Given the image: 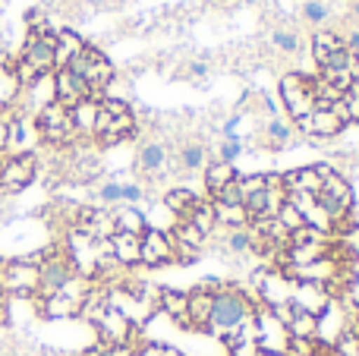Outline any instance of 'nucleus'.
Listing matches in <instances>:
<instances>
[{"label": "nucleus", "instance_id": "obj_1", "mask_svg": "<svg viewBox=\"0 0 359 356\" xmlns=\"http://www.w3.org/2000/svg\"><path fill=\"white\" fill-rule=\"evenodd\" d=\"M255 315V303L243 294L233 284H217L215 290V303H211V315H208V328L205 331L217 334V338H227L236 328H243L246 322H252Z\"/></svg>", "mask_w": 359, "mask_h": 356}, {"label": "nucleus", "instance_id": "obj_2", "mask_svg": "<svg viewBox=\"0 0 359 356\" xmlns=\"http://www.w3.org/2000/svg\"><path fill=\"white\" fill-rule=\"evenodd\" d=\"M136 132V114L126 101L120 98H111L104 95L101 98V111H98V123H95V142L101 149H111V145H120Z\"/></svg>", "mask_w": 359, "mask_h": 356}, {"label": "nucleus", "instance_id": "obj_3", "mask_svg": "<svg viewBox=\"0 0 359 356\" xmlns=\"http://www.w3.org/2000/svg\"><path fill=\"white\" fill-rule=\"evenodd\" d=\"M32 120H35L38 139H41L44 145H50V149H73V145L79 142V132H76V126H73L69 107H63L60 101L44 104Z\"/></svg>", "mask_w": 359, "mask_h": 356}, {"label": "nucleus", "instance_id": "obj_4", "mask_svg": "<svg viewBox=\"0 0 359 356\" xmlns=\"http://www.w3.org/2000/svg\"><path fill=\"white\" fill-rule=\"evenodd\" d=\"M67 69H73V73L88 85V95L98 98V101L104 98L107 85H111V79H114V63L107 60L95 44H86V48L79 50V57H76Z\"/></svg>", "mask_w": 359, "mask_h": 356}, {"label": "nucleus", "instance_id": "obj_5", "mask_svg": "<svg viewBox=\"0 0 359 356\" xmlns=\"http://www.w3.org/2000/svg\"><path fill=\"white\" fill-rule=\"evenodd\" d=\"M0 294L4 296H38V265L25 259L0 262Z\"/></svg>", "mask_w": 359, "mask_h": 356}, {"label": "nucleus", "instance_id": "obj_6", "mask_svg": "<svg viewBox=\"0 0 359 356\" xmlns=\"http://www.w3.org/2000/svg\"><path fill=\"white\" fill-rule=\"evenodd\" d=\"M280 101H284L287 114L293 123H299L303 117H309L316 111V92H312V79L303 73H284L280 76Z\"/></svg>", "mask_w": 359, "mask_h": 356}, {"label": "nucleus", "instance_id": "obj_7", "mask_svg": "<svg viewBox=\"0 0 359 356\" xmlns=\"http://www.w3.org/2000/svg\"><path fill=\"white\" fill-rule=\"evenodd\" d=\"M287 344H290V334L287 325L265 306H255V347L262 356H284Z\"/></svg>", "mask_w": 359, "mask_h": 356}, {"label": "nucleus", "instance_id": "obj_8", "mask_svg": "<svg viewBox=\"0 0 359 356\" xmlns=\"http://www.w3.org/2000/svg\"><path fill=\"white\" fill-rule=\"evenodd\" d=\"M38 177V155H4L0 158V193L16 196Z\"/></svg>", "mask_w": 359, "mask_h": 356}, {"label": "nucleus", "instance_id": "obj_9", "mask_svg": "<svg viewBox=\"0 0 359 356\" xmlns=\"http://www.w3.org/2000/svg\"><path fill=\"white\" fill-rule=\"evenodd\" d=\"M318 202L325 205V212L331 214V221H334V227H337L341 221H347L350 208H353V186L347 183V177H341L337 170H331L322 183Z\"/></svg>", "mask_w": 359, "mask_h": 356}, {"label": "nucleus", "instance_id": "obj_10", "mask_svg": "<svg viewBox=\"0 0 359 356\" xmlns=\"http://www.w3.org/2000/svg\"><path fill=\"white\" fill-rule=\"evenodd\" d=\"M287 202V189H284V177L280 174H265V189H259L255 196H249L246 205L249 218H278L280 205Z\"/></svg>", "mask_w": 359, "mask_h": 356}, {"label": "nucleus", "instance_id": "obj_11", "mask_svg": "<svg viewBox=\"0 0 359 356\" xmlns=\"http://www.w3.org/2000/svg\"><path fill=\"white\" fill-rule=\"evenodd\" d=\"M170 161H174V151L164 139H142L136 151V174L139 177H149V180H158L161 174H168Z\"/></svg>", "mask_w": 359, "mask_h": 356}, {"label": "nucleus", "instance_id": "obj_12", "mask_svg": "<svg viewBox=\"0 0 359 356\" xmlns=\"http://www.w3.org/2000/svg\"><path fill=\"white\" fill-rule=\"evenodd\" d=\"M174 262H177V252H174V243H170V233L149 227L142 233V246H139V265L142 268H161V265H174Z\"/></svg>", "mask_w": 359, "mask_h": 356}, {"label": "nucleus", "instance_id": "obj_13", "mask_svg": "<svg viewBox=\"0 0 359 356\" xmlns=\"http://www.w3.org/2000/svg\"><path fill=\"white\" fill-rule=\"evenodd\" d=\"M255 287H259V306L265 309L287 306L293 296V281L284 271H255Z\"/></svg>", "mask_w": 359, "mask_h": 356}, {"label": "nucleus", "instance_id": "obj_14", "mask_svg": "<svg viewBox=\"0 0 359 356\" xmlns=\"http://www.w3.org/2000/svg\"><path fill=\"white\" fill-rule=\"evenodd\" d=\"M95 328H98V344H104V347H130L133 334H136L130 319L123 313H117L114 306L104 309V315L95 322Z\"/></svg>", "mask_w": 359, "mask_h": 356}, {"label": "nucleus", "instance_id": "obj_15", "mask_svg": "<svg viewBox=\"0 0 359 356\" xmlns=\"http://www.w3.org/2000/svg\"><path fill=\"white\" fill-rule=\"evenodd\" d=\"M331 170H334L331 164H312V167H299V170H290V174H280V177H284L287 196H318L325 177H328Z\"/></svg>", "mask_w": 359, "mask_h": 356}, {"label": "nucleus", "instance_id": "obj_16", "mask_svg": "<svg viewBox=\"0 0 359 356\" xmlns=\"http://www.w3.org/2000/svg\"><path fill=\"white\" fill-rule=\"evenodd\" d=\"M215 290H217V284L205 281V284H198L192 294H186V322H189V328H196V331H205V328H208Z\"/></svg>", "mask_w": 359, "mask_h": 356}, {"label": "nucleus", "instance_id": "obj_17", "mask_svg": "<svg viewBox=\"0 0 359 356\" xmlns=\"http://www.w3.org/2000/svg\"><path fill=\"white\" fill-rule=\"evenodd\" d=\"M293 130H299L309 139H334L344 130V123L337 120V114L331 107H316L309 117H303L299 123H293Z\"/></svg>", "mask_w": 359, "mask_h": 356}, {"label": "nucleus", "instance_id": "obj_18", "mask_svg": "<svg viewBox=\"0 0 359 356\" xmlns=\"http://www.w3.org/2000/svg\"><path fill=\"white\" fill-rule=\"evenodd\" d=\"M334 300V296L328 294V287H322V284H299L293 281V296H290V306L299 309V313H309V315H322L325 309H328V303Z\"/></svg>", "mask_w": 359, "mask_h": 356}, {"label": "nucleus", "instance_id": "obj_19", "mask_svg": "<svg viewBox=\"0 0 359 356\" xmlns=\"http://www.w3.org/2000/svg\"><path fill=\"white\" fill-rule=\"evenodd\" d=\"M347 331V315H344V306L337 300L328 303L322 315H318V328H316V341L318 347H334L337 338Z\"/></svg>", "mask_w": 359, "mask_h": 356}, {"label": "nucleus", "instance_id": "obj_20", "mask_svg": "<svg viewBox=\"0 0 359 356\" xmlns=\"http://www.w3.org/2000/svg\"><path fill=\"white\" fill-rule=\"evenodd\" d=\"M82 98H92L86 82L73 69H54V101H60L63 107H73Z\"/></svg>", "mask_w": 359, "mask_h": 356}, {"label": "nucleus", "instance_id": "obj_21", "mask_svg": "<svg viewBox=\"0 0 359 356\" xmlns=\"http://www.w3.org/2000/svg\"><path fill=\"white\" fill-rule=\"evenodd\" d=\"M174 161L180 170L186 174H196V170H205L208 167V145L202 139H183L180 149L174 151Z\"/></svg>", "mask_w": 359, "mask_h": 356}, {"label": "nucleus", "instance_id": "obj_22", "mask_svg": "<svg viewBox=\"0 0 359 356\" xmlns=\"http://www.w3.org/2000/svg\"><path fill=\"white\" fill-rule=\"evenodd\" d=\"M82 48H86V41H82V35H76L73 29L54 32V69H67L69 63L79 57Z\"/></svg>", "mask_w": 359, "mask_h": 356}, {"label": "nucleus", "instance_id": "obj_23", "mask_svg": "<svg viewBox=\"0 0 359 356\" xmlns=\"http://www.w3.org/2000/svg\"><path fill=\"white\" fill-rule=\"evenodd\" d=\"M98 111H101V101L98 98H82L79 104L69 107V117H73V126H76V132H79V139H92L95 136Z\"/></svg>", "mask_w": 359, "mask_h": 356}, {"label": "nucleus", "instance_id": "obj_24", "mask_svg": "<svg viewBox=\"0 0 359 356\" xmlns=\"http://www.w3.org/2000/svg\"><path fill=\"white\" fill-rule=\"evenodd\" d=\"M202 174H205V193H208L211 199H217V196L236 180V167L230 161H208V167H205Z\"/></svg>", "mask_w": 359, "mask_h": 356}, {"label": "nucleus", "instance_id": "obj_25", "mask_svg": "<svg viewBox=\"0 0 359 356\" xmlns=\"http://www.w3.org/2000/svg\"><path fill=\"white\" fill-rule=\"evenodd\" d=\"M35 303H38V313H41L44 319H76V315H79V303L63 296V294L35 296Z\"/></svg>", "mask_w": 359, "mask_h": 356}, {"label": "nucleus", "instance_id": "obj_26", "mask_svg": "<svg viewBox=\"0 0 359 356\" xmlns=\"http://www.w3.org/2000/svg\"><path fill=\"white\" fill-rule=\"evenodd\" d=\"M198 196L192 193L189 186H174V189H168V196H164V208H168L170 214H174L177 221H186L192 212H196V205H198Z\"/></svg>", "mask_w": 359, "mask_h": 356}, {"label": "nucleus", "instance_id": "obj_27", "mask_svg": "<svg viewBox=\"0 0 359 356\" xmlns=\"http://www.w3.org/2000/svg\"><path fill=\"white\" fill-rule=\"evenodd\" d=\"M139 246H142V237H136V233L117 231V233L111 237L114 259H117L123 268H133V265H139Z\"/></svg>", "mask_w": 359, "mask_h": 356}, {"label": "nucleus", "instance_id": "obj_28", "mask_svg": "<svg viewBox=\"0 0 359 356\" xmlns=\"http://www.w3.org/2000/svg\"><path fill=\"white\" fill-rule=\"evenodd\" d=\"M337 50H344L341 32L316 29V35H312V57H316V67H325V60H328L331 54H337Z\"/></svg>", "mask_w": 359, "mask_h": 356}, {"label": "nucleus", "instance_id": "obj_29", "mask_svg": "<svg viewBox=\"0 0 359 356\" xmlns=\"http://www.w3.org/2000/svg\"><path fill=\"white\" fill-rule=\"evenodd\" d=\"M221 246H224V252H230V256H252L255 237L249 227H230V231H224Z\"/></svg>", "mask_w": 359, "mask_h": 356}, {"label": "nucleus", "instance_id": "obj_30", "mask_svg": "<svg viewBox=\"0 0 359 356\" xmlns=\"http://www.w3.org/2000/svg\"><path fill=\"white\" fill-rule=\"evenodd\" d=\"M114 221H117V231H123V233L142 237V233L149 231V221H145V214L139 212V205H117L114 208Z\"/></svg>", "mask_w": 359, "mask_h": 356}, {"label": "nucleus", "instance_id": "obj_31", "mask_svg": "<svg viewBox=\"0 0 359 356\" xmlns=\"http://www.w3.org/2000/svg\"><path fill=\"white\" fill-rule=\"evenodd\" d=\"M262 142H265L268 149H274V151L287 149V145L293 142V126L287 123V120H280V117H271L265 123V130H262Z\"/></svg>", "mask_w": 359, "mask_h": 356}, {"label": "nucleus", "instance_id": "obj_32", "mask_svg": "<svg viewBox=\"0 0 359 356\" xmlns=\"http://www.w3.org/2000/svg\"><path fill=\"white\" fill-rule=\"evenodd\" d=\"M211 208H215V221L217 227H224V231H230V227H249V212L246 205H227V202H211Z\"/></svg>", "mask_w": 359, "mask_h": 356}, {"label": "nucleus", "instance_id": "obj_33", "mask_svg": "<svg viewBox=\"0 0 359 356\" xmlns=\"http://www.w3.org/2000/svg\"><path fill=\"white\" fill-rule=\"evenodd\" d=\"M158 309H164V315H170L177 325L189 328V322H186V294L183 290H158Z\"/></svg>", "mask_w": 359, "mask_h": 356}, {"label": "nucleus", "instance_id": "obj_34", "mask_svg": "<svg viewBox=\"0 0 359 356\" xmlns=\"http://www.w3.org/2000/svg\"><path fill=\"white\" fill-rule=\"evenodd\" d=\"M19 95H22V88H19L16 76H13V63L6 69H0V114H6L10 107H16Z\"/></svg>", "mask_w": 359, "mask_h": 356}, {"label": "nucleus", "instance_id": "obj_35", "mask_svg": "<svg viewBox=\"0 0 359 356\" xmlns=\"http://www.w3.org/2000/svg\"><path fill=\"white\" fill-rule=\"evenodd\" d=\"M316 328H318V319H316V315L299 313V309H293L290 322H287V334H290V338L316 341Z\"/></svg>", "mask_w": 359, "mask_h": 356}, {"label": "nucleus", "instance_id": "obj_36", "mask_svg": "<svg viewBox=\"0 0 359 356\" xmlns=\"http://www.w3.org/2000/svg\"><path fill=\"white\" fill-rule=\"evenodd\" d=\"M271 44L280 54H297V50L303 48V35H299L297 29H290V25H280V29L271 32Z\"/></svg>", "mask_w": 359, "mask_h": 356}, {"label": "nucleus", "instance_id": "obj_37", "mask_svg": "<svg viewBox=\"0 0 359 356\" xmlns=\"http://www.w3.org/2000/svg\"><path fill=\"white\" fill-rule=\"evenodd\" d=\"M331 6L325 4V0H303V19L309 25H316V29H328L331 22Z\"/></svg>", "mask_w": 359, "mask_h": 356}, {"label": "nucleus", "instance_id": "obj_38", "mask_svg": "<svg viewBox=\"0 0 359 356\" xmlns=\"http://www.w3.org/2000/svg\"><path fill=\"white\" fill-rule=\"evenodd\" d=\"M186 221H189V224L196 227V231H202L205 237H211V233L217 231L215 208H211V202H205V199L198 202V205H196V212H192V214H189V218H186Z\"/></svg>", "mask_w": 359, "mask_h": 356}, {"label": "nucleus", "instance_id": "obj_39", "mask_svg": "<svg viewBox=\"0 0 359 356\" xmlns=\"http://www.w3.org/2000/svg\"><path fill=\"white\" fill-rule=\"evenodd\" d=\"M95 199H98L101 208H117V205H123V183L104 180L98 189H95Z\"/></svg>", "mask_w": 359, "mask_h": 356}, {"label": "nucleus", "instance_id": "obj_40", "mask_svg": "<svg viewBox=\"0 0 359 356\" xmlns=\"http://www.w3.org/2000/svg\"><path fill=\"white\" fill-rule=\"evenodd\" d=\"M278 221H280V227H284L287 233H293V231H299V227H306L303 224V214L293 208V202L287 199L284 205H280V212H278Z\"/></svg>", "mask_w": 359, "mask_h": 356}, {"label": "nucleus", "instance_id": "obj_41", "mask_svg": "<svg viewBox=\"0 0 359 356\" xmlns=\"http://www.w3.org/2000/svg\"><path fill=\"white\" fill-rule=\"evenodd\" d=\"M145 199L142 183H123V205H139Z\"/></svg>", "mask_w": 359, "mask_h": 356}, {"label": "nucleus", "instance_id": "obj_42", "mask_svg": "<svg viewBox=\"0 0 359 356\" xmlns=\"http://www.w3.org/2000/svg\"><path fill=\"white\" fill-rule=\"evenodd\" d=\"M344 107H347L350 123H359V88H350V92L344 95Z\"/></svg>", "mask_w": 359, "mask_h": 356}, {"label": "nucleus", "instance_id": "obj_43", "mask_svg": "<svg viewBox=\"0 0 359 356\" xmlns=\"http://www.w3.org/2000/svg\"><path fill=\"white\" fill-rule=\"evenodd\" d=\"M341 38H344V50H350V54L359 57V25H356V29L341 32Z\"/></svg>", "mask_w": 359, "mask_h": 356}, {"label": "nucleus", "instance_id": "obj_44", "mask_svg": "<svg viewBox=\"0 0 359 356\" xmlns=\"http://www.w3.org/2000/svg\"><path fill=\"white\" fill-rule=\"evenodd\" d=\"M136 356H183L180 350H174V347H158V344H151V347H142Z\"/></svg>", "mask_w": 359, "mask_h": 356}, {"label": "nucleus", "instance_id": "obj_45", "mask_svg": "<svg viewBox=\"0 0 359 356\" xmlns=\"http://www.w3.org/2000/svg\"><path fill=\"white\" fill-rule=\"evenodd\" d=\"M236 155H240V142H236V139H230V142L221 145V158H217V161H230V164H233Z\"/></svg>", "mask_w": 359, "mask_h": 356}, {"label": "nucleus", "instance_id": "obj_46", "mask_svg": "<svg viewBox=\"0 0 359 356\" xmlns=\"http://www.w3.org/2000/svg\"><path fill=\"white\" fill-rule=\"evenodd\" d=\"M6 130H10V117H6V114H0V155L6 151Z\"/></svg>", "mask_w": 359, "mask_h": 356}, {"label": "nucleus", "instance_id": "obj_47", "mask_svg": "<svg viewBox=\"0 0 359 356\" xmlns=\"http://www.w3.org/2000/svg\"><path fill=\"white\" fill-rule=\"evenodd\" d=\"M6 300H10V296L0 294V328H4L6 322H10V303H6Z\"/></svg>", "mask_w": 359, "mask_h": 356}, {"label": "nucleus", "instance_id": "obj_48", "mask_svg": "<svg viewBox=\"0 0 359 356\" xmlns=\"http://www.w3.org/2000/svg\"><path fill=\"white\" fill-rule=\"evenodd\" d=\"M205 73H208L205 63H189V67H186V76H205Z\"/></svg>", "mask_w": 359, "mask_h": 356}, {"label": "nucleus", "instance_id": "obj_49", "mask_svg": "<svg viewBox=\"0 0 359 356\" xmlns=\"http://www.w3.org/2000/svg\"><path fill=\"white\" fill-rule=\"evenodd\" d=\"M350 16H353V22L359 25V0H350Z\"/></svg>", "mask_w": 359, "mask_h": 356}]
</instances>
